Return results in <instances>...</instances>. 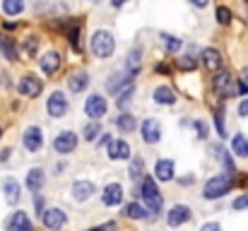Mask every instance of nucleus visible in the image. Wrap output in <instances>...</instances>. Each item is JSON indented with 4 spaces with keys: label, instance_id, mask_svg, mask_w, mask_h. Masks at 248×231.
Masks as SVG:
<instances>
[{
    "label": "nucleus",
    "instance_id": "nucleus-17",
    "mask_svg": "<svg viewBox=\"0 0 248 231\" xmlns=\"http://www.w3.org/2000/svg\"><path fill=\"white\" fill-rule=\"evenodd\" d=\"M2 229L5 231H34V227H31V219H29V215L24 210H15V212H10L5 217Z\"/></svg>",
    "mask_w": 248,
    "mask_h": 231
},
{
    "label": "nucleus",
    "instance_id": "nucleus-26",
    "mask_svg": "<svg viewBox=\"0 0 248 231\" xmlns=\"http://www.w3.org/2000/svg\"><path fill=\"white\" fill-rule=\"evenodd\" d=\"M123 215H125L128 219H133V222H147V219H150V210H147L142 202H138V200L128 202V205L123 207Z\"/></svg>",
    "mask_w": 248,
    "mask_h": 231
},
{
    "label": "nucleus",
    "instance_id": "nucleus-43",
    "mask_svg": "<svg viewBox=\"0 0 248 231\" xmlns=\"http://www.w3.org/2000/svg\"><path fill=\"white\" fill-rule=\"evenodd\" d=\"M200 231H222V224H219V222H205V224L200 227Z\"/></svg>",
    "mask_w": 248,
    "mask_h": 231
},
{
    "label": "nucleus",
    "instance_id": "nucleus-9",
    "mask_svg": "<svg viewBox=\"0 0 248 231\" xmlns=\"http://www.w3.org/2000/svg\"><path fill=\"white\" fill-rule=\"evenodd\" d=\"M106 113H108V99L104 94H99V92H92L84 99V116L89 121H101Z\"/></svg>",
    "mask_w": 248,
    "mask_h": 231
},
{
    "label": "nucleus",
    "instance_id": "nucleus-23",
    "mask_svg": "<svg viewBox=\"0 0 248 231\" xmlns=\"http://www.w3.org/2000/svg\"><path fill=\"white\" fill-rule=\"evenodd\" d=\"M113 125L118 128V133L121 135H130V133H135L140 125H138V116H133L130 111H121L116 118H113Z\"/></svg>",
    "mask_w": 248,
    "mask_h": 231
},
{
    "label": "nucleus",
    "instance_id": "nucleus-38",
    "mask_svg": "<svg viewBox=\"0 0 248 231\" xmlns=\"http://www.w3.org/2000/svg\"><path fill=\"white\" fill-rule=\"evenodd\" d=\"M193 133H195L198 140H207L210 138V128H207V123L202 118H193Z\"/></svg>",
    "mask_w": 248,
    "mask_h": 231
},
{
    "label": "nucleus",
    "instance_id": "nucleus-51",
    "mask_svg": "<svg viewBox=\"0 0 248 231\" xmlns=\"http://www.w3.org/2000/svg\"><path fill=\"white\" fill-rule=\"evenodd\" d=\"M123 5H128V0H111V7L113 10H121Z\"/></svg>",
    "mask_w": 248,
    "mask_h": 231
},
{
    "label": "nucleus",
    "instance_id": "nucleus-36",
    "mask_svg": "<svg viewBox=\"0 0 248 231\" xmlns=\"http://www.w3.org/2000/svg\"><path fill=\"white\" fill-rule=\"evenodd\" d=\"M215 128H217V135L219 140H227V123H224V106H217L215 108Z\"/></svg>",
    "mask_w": 248,
    "mask_h": 231
},
{
    "label": "nucleus",
    "instance_id": "nucleus-29",
    "mask_svg": "<svg viewBox=\"0 0 248 231\" xmlns=\"http://www.w3.org/2000/svg\"><path fill=\"white\" fill-rule=\"evenodd\" d=\"M140 70H142V48L135 46V48H130V53H128V58H125V73L138 77Z\"/></svg>",
    "mask_w": 248,
    "mask_h": 231
},
{
    "label": "nucleus",
    "instance_id": "nucleus-4",
    "mask_svg": "<svg viewBox=\"0 0 248 231\" xmlns=\"http://www.w3.org/2000/svg\"><path fill=\"white\" fill-rule=\"evenodd\" d=\"M46 113H48V118H53V121L65 118V116L70 113V96H68L65 92H61V89H53V92L48 94V99H46Z\"/></svg>",
    "mask_w": 248,
    "mask_h": 231
},
{
    "label": "nucleus",
    "instance_id": "nucleus-50",
    "mask_svg": "<svg viewBox=\"0 0 248 231\" xmlns=\"http://www.w3.org/2000/svg\"><path fill=\"white\" fill-rule=\"evenodd\" d=\"M65 169H68V164H63V161H58V164L53 166V173H56V176H63V171H65Z\"/></svg>",
    "mask_w": 248,
    "mask_h": 231
},
{
    "label": "nucleus",
    "instance_id": "nucleus-41",
    "mask_svg": "<svg viewBox=\"0 0 248 231\" xmlns=\"http://www.w3.org/2000/svg\"><path fill=\"white\" fill-rule=\"evenodd\" d=\"M111 140H113V135H111V133H106V130H104V133H101V135H99V140H96V142H94V147H96V150H101V147H108V142H111Z\"/></svg>",
    "mask_w": 248,
    "mask_h": 231
},
{
    "label": "nucleus",
    "instance_id": "nucleus-19",
    "mask_svg": "<svg viewBox=\"0 0 248 231\" xmlns=\"http://www.w3.org/2000/svg\"><path fill=\"white\" fill-rule=\"evenodd\" d=\"M173 173H176V161L169 159V156L157 159L155 166H152V176H155V181H159V183H171V181H173Z\"/></svg>",
    "mask_w": 248,
    "mask_h": 231
},
{
    "label": "nucleus",
    "instance_id": "nucleus-52",
    "mask_svg": "<svg viewBox=\"0 0 248 231\" xmlns=\"http://www.w3.org/2000/svg\"><path fill=\"white\" fill-rule=\"evenodd\" d=\"M241 79H244V82H248V65L241 70Z\"/></svg>",
    "mask_w": 248,
    "mask_h": 231
},
{
    "label": "nucleus",
    "instance_id": "nucleus-39",
    "mask_svg": "<svg viewBox=\"0 0 248 231\" xmlns=\"http://www.w3.org/2000/svg\"><path fill=\"white\" fill-rule=\"evenodd\" d=\"M232 210H234V212H244V210H248V190L232 200Z\"/></svg>",
    "mask_w": 248,
    "mask_h": 231
},
{
    "label": "nucleus",
    "instance_id": "nucleus-2",
    "mask_svg": "<svg viewBox=\"0 0 248 231\" xmlns=\"http://www.w3.org/2000/svg\"><path fill=\"white\" fill-rule=\"evenodd\" d=\"M116 51V39H113V31L111 29H96L92 31L89 36V53L96 58V61H108Z\"/></svg>",
    "mask_w": 248,
    "mask_h": 231
},
{
    "label": "nucleus",
    "instance_id": "nucleus-1",
    "mask_svg": "<svg viewBox=\"0 0 248 231\" xmlns=\"http://www.w3.org/2000/svg\"><path fill=\"white\" fill-rule=\"evenodd\" d=\"M133 195H135V200L140 198V202L150 210V215L162 217V210H164V195H162V190H159L155 176H145V178L135 185V193H133Z\"/></svg>",
    "mask_w": 248,
    "mask_h": 231
},
{
    "label": "nucleus",
    "instance_id": "nucleus-25",
    "mask_svg": "<svg viewBox=\"0 0 248 231\" xmlns=\"http://www.w3.org/2000/svg\"><path fill=\"white\" fill-rule=\"evenodd\" d=\"M159 46H162V51H164L166 56H178V53L183 51L186 44H183L178 36H173V34L159 31Z\"/></svg>",
    "mask_w": 248,
    "mask_h": 231
},
{
    "label": "nucleus",
    "instance_id": "nucleus-21",
    "mask_svg": "<svg viewBox=\"0 0 248 231\" xmlns=\"http://www.w3.org/2000/svg\"><path fill=\"white\" fill-rule=\"evenodd\" d=\"M44 185H46V171H44L41 166H31V169L27 171V176H24V188H27L31 195H36V193L44 190Z\"/></svg>",
    "mask_w": 248,
    "mask_h": 231
},
{
    "label": "nucleus",
    "instance_id": "nucleus-11",
    "mask_svg": "<svg viewBox=\"0 0 248 231\" xmlns=\"http://www.w3.org/2000/svg\"><path fill=\"white\" fill-rule=\"evenodd\" d=\"M0 193H2V200L10 207H17L19 200H22V183L15 176H2L0 178Z\"/></svg>",
    "mask_w": 248,
    "mask_h": 231
},
{
    "label": "nucleus",
    "instance_id": "nucleus-45",
    "mask_svg": "<svg viewBox=\"0 0 248 231\" xmlns=\"http://www.w3.org/2000/svg\"><path fill=\"white\" fill-rule=\"evenodd\" d=\"M176 183H178V185H190V183H195V173H188V176H183V178H176Z\"/></svg>",
    "mask_w": 248,
    "mask_h": 231
},
{
    "label": "nucleus",
    "instance_id": "nucleus-22",
    "mask_svg": "<svg viewBox=\"0 0 248 231\" xmlns=\"http://www.w3.org/2000/svg\"><path fill=\"white\" fill-rule=\"evenodd\" d=\"M200 63H202V68L207 70V73H219L222 70V65H224V58H222V53L217 51V48H202L200 51Z\"/></svg>",
    "mask_w": 248,
    "mask_h": 231
},
{
    "label": "nucleus",
    "instance_id": "nucleus-44",
    "mask_svg": "<svg viewBox=\"0 0 248 231\" xmlns=\"http://www.w3.org/2000/svg\"><path fill=\"white\" fill-rule=\"evenodd\" d=\"M155 73H159V75H171V65H169V63H157V65H155Z\"/></svg>",
    "mask_w": 248,
    "mask_h": 231
},
{
    "label": "nucleus",
    "instance_id": "nucleus-34",
    "mask_svg": "<svg viewBox=\"0 0 248 231\" xmlns=\"http://www.w3.org/2000/svg\"><path fill=\"white\" fill-rule=\"evenodd\" d=\"M176 68L181 73H193L198 68V58L190 56V53H183V56H176Z\"/></svg>",
    "mask_w": 248,
    "mask_h": 231
},
{
    "label": "nucleus",
    "instance_id": "nucleus-35",
    "mask_svg": "<svg viewBox=\"0 0 248 231\" xmlns=\"http://www.w3.org/2000/svg\"><path fill=\"white\" fill-rule=\"evenodd\" d=\"M39 46H41V39H39L36 34H31V36H27V39L22 41V48H24V53H27L29 58H36Z\"/></svg>",
    "mask_w": 248,
    "mask_h": 231
},
{
    "label": "nucleus",
    "instance_id": "nucleus-55",
    "mask_svg": "<svg viewBox=\"0 0 248 231\" xmlns=\"http://www.w3.org/2000/svg\"><path fill=\"white\" fill-rule=\"evenodd\" d=\"M89 2H99V0H89Z\"/></svg>",
    "mask_w": 248,
    "mask_h": 231
},
{
    "label": "nucleus",
    "instance_id": "nucleus-7",
    "mask_svg": "<svg viewBox=\"0 0 248 231\" xmlns=\"http://www.w3.org/2000/svg\"><path fill=\"white\" fill-rule=\"evenodd\" d=\"M212 89L219 99H232V96H236V77L229 70H219L212 77Z\"/></svg>",
    "mask_w": 248,
    "mask_h": 231
},
{
    "label": "nucleus",
    "instance_id": "nucleus-6",
    "mask_svg": "<svg viewBox=\"0 0 248 231\" xmlns=\"http://www.w3.org/2000/svg\"><path fill=\"white\" fill-rule=\"evenodd\" d=\"M15 87H17V94H19V96H24V99H36V96H41V92H44V79L39 75H34V73H24V75H19Z\"/></svg>",
    "mask_w": 248,
    "mask_h": 231
},
{
    "label": "nucleus",
    "instance_id": "nucleus-42",
    "mask_svg": "<svg viewBox=\"0 0 248 231\" xmlns=\"http://www.w3.org/2000/svg\"><path fill=\"white\" fill-rule=\"evenodd\" d=\"M236 111H239L241 118H248V96H244V99L239 101V108H236Z\"/></svg>",
    "mask_w": 248,
    "mask_h": 231
},
{
    "label": "nucleus",
    "instance_id": "nucleus-46",
    "mask_svg": "<svg viewBox=\"0 0 248 231\" xmlns=\"http://www.w3.org/2000/svg\"><path fill=\"white\" fill-rule=\"evenodd\" d=\"M236 94L248 96V82H244V79H239V82H236Z\"/></svg>",
    "mask_w": 248,
    "mask_h": 231
},
{
    "label": "nucleus",
    "instance_id": "nucleus-48",
    "mask_svg": "<svg viewBox=\"0 0 248 231\" xmlns=\"http://www.w3.org/2000/svg\"><path fill=\"white\" fill-rule=\"evenodd\" d=\"M10 156H12V147L0 150V161H2V164H5V161H10Z\"/></svg>",
    "mask_w": 248,
    "mask_h": 231
},
{
    "label": "nucleus",
    "instance_id": "nucleus-3",
    "mask_svg": "<svg viewBox=\"0 0 248 231\" xmlns=\"http://www.w3.org/2000/svg\"><path fill=\"white\" fill-rule=\"evenodd\" d=\"M234 190V178L229 173H215L202 185V200H222Z\"/></svg>",
    "mask_w": 248,
    "mask_h": 231
},
{
    "label": "nucleus",
    "instance_id": "nucleus-33",
    "mask_svg": "<svg viewBox=\"0 0 248 231\" xmlns=\"http://www.w3.org/2000/svg\"><path fill=\"white\" fill-rule=\"evenodd\" d=\"M0 10H2V15H7V17H19V15L27 10V2H24V0H2V2H0Z\"/></svg>",
    "mask_w": 248,
    "mask_h": 231
},
{
    "label": "nucleus",
    "instance_id": "nucleus-15",
    "mask_svg": "<svg viewBox=\"0 0 248 231\" xmlns=\"http://www.w3.org/2000/svg\"><path fill=\"white\" fill-rule=\"evenodd\" d=\"M106 159L108 161H130L133 159V147L125 138H113L106 147Z\"/></svg>",
    "mask_w": 248,
    "mask_h": 231
},
{
    "label": "nucleus",
    "instance_id": "nucleus-37",
    "mask_svg": "<svg viewBox=\"0 0 248 231\" xmlns=\"http://www.w3.org/2000/svg\"><path fill=\"white\" fill-rule=\"evenodd\" d=\"M215 19H217V24L227 27V24H232V19H234V12H232L227 5H219V7L215 10Z\"/></svg>",
    "mask_w": 248,
    "mask_h": 231
},
{
    "label": "nucleus",
    "instance_id": "nucleus-10",
    "mask_svg": "<svg viewBox=\"0 0 248 231\" xmlns=\"http://www.w3.org/2000/svg\"><path fill=\"white\" fill-rule=\"evenodd\" d=\"M138 130H140V140H142L145 145H159V142H162L164 130H162V123H159L155 116L140 121V128H138Z\"/></svg>",
    "mask_w": 248,
    "mask_h": 231
},
{
    "label": "nucleus",
    "instance_id": "nucleus-5",
    "mask_svg": "<svg viewBox=\"0 0 248 231\" xmlns=\"http://www.w3.org/2000/svg\"><path fill=\"white\" fill-rule=\"evenodd\" d=\"M51 147H53V152L58 156H68V154H73L80 147V135L75 130H61V133L53 135Z\"/></svg>",
    "mask_w": 248,
    "mask_h": 231
},
{
    "label": "nucleus",
    "instance_id": "nucleus-54",
    "mask_svg": "<svg viewBox=\"0 0 248 231\" xmlns=\"http://www.w3.org/2000/svg\"><path fill=\"white\" fill-rule=\"evenodd\" d=\"M87 231H99V229H96V227H94V229H87Z\"/></svg>",
    "mask_w": 248,
    "mask_h": 231
},
{
    "label": "nucleus",
    "instance_id": "nucleus-56",
    "mask_svg": "<svg viewBox=\"0 0 248 231\" xmlns=\"http://www.w3.org/2000/svg\"><path fill=\"white\" fill-rule=\"evenodd\" d=\"M241 2H246V5H248V0H241Z\"/></svg>",
    "mask_w": 248,
    "mask_h": 231
},
{
    "label": "nucleus",
    "instance_id": "nucleus-16",
    "mask_svg": "<svg viewBox=\"0 0 248 231\" xmlns=\"http://www.w3.org/2000/svg\"><path fill=\"white\" fill-rule=\"evenodd\" d=\"M193 219V210L186 202H176L169 212H166V227L169 229H178L183 224H188Z\"/></svg>",
    "mask_w": 248,
    "mask_h": 231
},
{
    "label": "nucleus",
    "instance_id": "nucleus-53",
    "mask_svg": "<svg viewBox=\"0 0 248 231\" xmlns=\"http://www.w3.org/2000/svg\"><path fill=\"white\" fill-rule=\"evenodd\" d=\"M2 133H5V125H2V123H0V138H2Z\"/></svg>",
    "mask_w": 248,
    "mask_h": 231
},
{
    "label": "nucleus",
    "instance_id": "nucleus-47",
    "mask_svg": "<svg viewBox=\"0 0 248 231\" xmlns=\"http://www.w3.org/2000/svg\"><path fill=\"white\" fill-rule=\"evenodd\" d=\"M96 229L99 231H118V224H116V222H104V224H99Z\"/></svg>",
    "mask_w": 248,
    "mask_h": 231
},
{
    "label": "nucleus",
    "instance_id": "nucleus-13",
    "mask_svg": "<svg viewBox=\"0 0 248 231\" xmlns=\"http://www.w3.org/2000/svg\"><path fill=\"white\" fill-rule=\"evenodd\" d=\"M46 231H61L68 227V212L63 207H46V212L39 219Z\"/></svg>",
    "mask_w": 248,
    "mask_h": 231
},
{
    "label": "nucleus",
    "instance_id": "nucleus-28",
    "mask_svg": "<svg viewBox=\"0 0 248 231\" xmlns=\"http://www.w3.org/2000/svg\"><path fill=\"white\" fill-rule=\"evenodd\" d=\"M0 56L7 58L10 63H17L19 61V44L10 36H0Z\"/></svg>",
    "mask_w": 248,
    "mask_h": 231
},
{
    "label": "nucleus",
    "instance_id": "nucleus-12",
    "mask_svg": "<svg viewBox=\"0 0 248 231\" xmlns=\"http://www.w3.org/2000/svg\"><path fill=\"white\" fill-rule=\"evenodd\" d=\"M94 195H96V183H94V181H89V178L73 181V185H70V198H73V202L84 205V202H89Z\"/></svg>",
    "mask_w": 248,
    "mask_h": 231
},
{
    "label": "nucleus",
    "instance_id": "nucleus-31",
    "mask_svg": "<svg viewBox=\"0 0 248 231\" xmlns=\"http://www.w3.org/2000/svg\"><path fill=\"white\" fill-rule=\"evenodd\" d=\"M128 178L138 185L142 178H145V159L142 156H133L128 161Z\"/></svg>",
    "mask_w": 248,
    "mask_h": 231
},
{
    "label": "nucleus",
    "instance_id": "nucleus-40",
    "mask_svg": "<svg viewBox=\"0 0 248 231\" xmlns=\"http://www.w3.org/2000/svg\"><path fill=\"white\" fill-rule=\"evenodd\" d=\"M44 212H46V198H44V193H36L34 195V215L41 219Z\"/></svg>",
    "mask_w": 248,
    "mask_h": 231
},
{
    "label": "nucleus",
    "instance_id": "nucleus-27",
    "mask_svg": "<svg viewBox=\"0 0 248 231\" xmlns=\"http://www.w3.org/2000/svg\"><path fill=\"white\" fill-rule=\"evenodd\" d=\"M89 82H92V77L87 70H75L73 75L68 77V89L73 92V94H82L84 89L89 87Z\"/></svg>",
    "mask_w": 248,
    "mask_h": 231
},
{
    "label": "nucleus",
    "instance_id": "nucleus-30",
    "mask_svg": "<svg viewBox=\"0 0 248 231\" xmlns=\"http://www.w3.org/2000/svg\"><path fill=\"white\" fill-rule=\"evenodd\" d=\"M229 152L234 154V156H239V159H248V138L244 133H234L232 135V142H229Z\"/></svg>",
    "mask_w": 248,
    "mask_h": 231
},
{
    "label": "nucleus",
    "instance_id": "nucleus-14",
    "mask_svg": "<svg viewBox=\"0 0 248 231\" xmlns=\"http://www.w3.org/2000/svg\"><path fill=\"white\" fill-rule=\"evenodd\" d=\"M123 198H125V190H123V185L118 181L106 183L101 188V193H99V200H101L104 207H121L123 205Z\"/></svg>",
    "mask_w": 248,
    "mask_h": 231
},
{
    "label": "nucleus",
    "instance_id": "nucleus-49",
    "mask_svg": "<svg viewBox=\"0 0 248 231\" xmlns=\"http://www.w3.org/2000/svg\"><path fill=\"white\" fill-rule=\"evenodd\" d=\"M193 7H198V10H205L207 5H210V0H188Z\"/></svg>",
    "mask_w": 248,
    "mask_h": 231
},
{
    "label": "nucleus",
    "instance_id": "nucleus-8",
    "mask_svg": "<svg viewBox=\"0 0 248 231\" xmlns=\"http://www.w3.org/2000/svg\"><path fill=\"white\" fill-rule=\"evenodd\" d=\"M22 147L29 154H39L46 147V138H44V128L41 125H27L22 130Z\"/></svg>",
    "mask_w": 248,
    "mask_h": 231
},
{
    "label": "nucleus",
    "instance_id": "nucleus-18",
    "mask_svg": "<svg viewBox=\"0 0 248 231\" xmlns=\"http://www.w3.org/2000/svg\"><path fill=\"white\" fill-rule=\"evenodd\" d=\"M61 68H63V56L58 51H46L39 56V70L46 77H53Z\"/></svg>",
    "mask_w": 248,
    "mask_h": 231
},
{
    "label": "nucleus",
    "instance_id": "nucleus-32",
    "mask_svg": "<svg viewBox=\"0 0 248 231\" xmlns=\"http://www.w3.org/2000/svg\"><path fill=\"white\" fill-rule=\"evenodd\" d=\"M104 133V128H101V121H89V123H84L82 125V140L84 142H96L99 140V135Z\"/></svg>",
    "mask_w": 248,
    "mask_h": 231
},
{
    "label": "nucleus",
    "instance_id": "nucleus-24",
    "mask_svg": "<svg viewBox=\"0 0 248 231\" xmlns=\"http://www.w3.org/2000/svg\"><path fill=\"white\" fill-rule=\"evenodd\" d=\"M152 99H155V104H159V106H176V101H178L176 92H173L169 84H157V87L152 89Z\"/></svg>",
    "mask_w": 248,
    "mask_h": 231
},
{
    "label": "nucleus",
    "instance_id": "nucleus-20",
    "mask_svg": "<svg viewBox=\"0 0 248 231\" xmlns=\"http://www.w3.org/2000/svg\"><path fill=\"white\" fill-rule=\"evenodd\" d=\"M130 82H135L133 75H128L125 70H113V73L108 75V79H106V92H108L111 96H118Z\"/></svg>",
    "mask_w": 248,
    "mask_h": 231
}]
</instances>
